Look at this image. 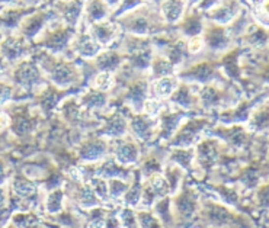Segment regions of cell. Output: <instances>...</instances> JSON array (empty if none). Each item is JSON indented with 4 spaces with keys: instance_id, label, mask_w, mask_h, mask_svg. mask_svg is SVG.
Listing matches in <instances>:
<instances>
[{
    "instance_id": "obj_20",
    "label": "cell",
    "mask_w": 269,
    "mask_h": 228,
    "mask_svg": "<svg viewBox=\"0 0 269 228\" xmlns=\"http://www.w3.org/2000/svg\"><path fill=\"white\" fill-rule=\"evenodd\" d=\"M0 38H1V36H0Z\"/></svg>"
},
{
    "instance_id": "obj_18",
    "label": "cell",
    "mask_w": 269,
    "mask_h": 228,
    "mask_svg": "<svg viewBox=\"0 0 269 228\" xmlns=\"http://www.w3.org/2000/svg\"><path fill=\"white\" fill-rule=\"evenodd\" d=\"M0 1H3V3H10V1H15V0H0Z\"/></svg>"
},
{
    "instance_id": "obj_19",
    "label": "cell",
    "mask_w": 269,
    "mask_h": 228,
    "mask_svg": "<svg viewBox=\"0 0 269 228\" xmlns=\"http://www.w3.org/2000/svg\"><path fill=\"white\" fill-rule=\"evenodd\" d=\"M28 1H31V3H34V1H38V0H28Z\"/></svg>"
},
{
    "instance_id": "obj_10",
    "label": "cell",
    "mask_w": 269,
    "mask_h": 228,
    "mask_svg": "<svg viewBox=\"0 0 269 228\" xmlns=\"http://www.w3.org/2000/svg\"><path fill=\"white\" fill-rule=\"evenodd\" d=\"M118 64V57L115 54H103L101 58H99V65L102 68H111V67H115Z\"/></svg>"
},
{
    "instance_id": "obj_16",
    "label": "cell",
    "mask_w": 269,
    "mask_h": 228,
    "mask_svg": "<svg viewBox=\"0 0 269 228\" xmlns=\"http://www.w3.org/2000/svg\"><path fill=\"white\" fill-rule=\"evenodd\" d=\"M3 203H4V194H3V191L0 189V206H3Z\"/></svg>"
},
{
    "instance_id": "obj_13",
    "label": "cell",
    "mask_w": 269,
    "mask_h": 228,
    "mask_svg": "<svg viewBox=\"0 0 269 228\" xmlns=\"http://www.w3.org/2000/svg\"><path fill=\"white\" fill-rule=\"evenodd\" d=\"M200 48H201V41H200V38H194V39L191 41L189 50H191L192 53H197Z\"/></svg>"
},
{
    "instance_id": "obj_3",
    "label": "cell",
    "mask_w": 269,
    "mask_h": 228,
    "mask_svg": "<svg viewBox=\"0 0 269 228\" xmlns=\"http://www.w3.org/2000/svg\"><path fill=\"white\" fill-rule=\"evenodd\" d=\"M182 7H183V3L180 0H168L163 4V12L168 18V21L170 22L176 21L182 13Z\"/></svg>"
},
{
    "instance_id": "obj_14",
    "label": "cell",
    "mask_w": 269,
    "mask_h": 228,
    "mask_svg": "<svg viewBox=\"0 0 269 228\" xmlns=\"http://www.w3.org/2000/svg\"><path fill=\"white\" fill-rule=\"evenodd\" d=\"M6 125H7V116L0 115V130H1V128H4Z\"/></svg>"
},
{
    "instance_id": "obj_12",
    "label": "cell",
    "mask_w": 269,
    "mask_h": 228,
    "mask_svg": "<svg viewBox=\"0 0 269 228\" xmlns=\"http://www.w3.org/2000/svg\"><path fill=\"white\" fill-rule=\"evenodd\" d=\"M9 96H10V89L3 86V85H0V105L3 102H6L9 99Z\"/></svg>"
},
{
    "instance_id": "obj_2",
    "label": "cell",
    "mask_w": 269,
    "mask_h": 228,
    "mask_svg": "<svg viewBox=\"0 0 269 228\" xmlns=\"http://www.w3.org/2000/svg\"><path fill=\"white\" fill-rule=\"evenodd\" d=\"M16 79H18L22 85H25V86L34 83L35 80L38 79L36 68H35L32 64H28V63H27V64H22L19 67V70L16 71Z\"/></svg>"
},
{
    "instance_id": "obj_11",
    "label": "cell",
    "mask_w": 269,
    "mask_h": 228,
    "mask_svg": "<svg viewBox=\"0 0 269 228\" xmlns=\"http://www.w3.org/2000/svg\"><path fill=\"white\" fill-rule=\"evenodd\" d=\"M200 31V22L197 19H189L185 25V32L186 33H197Z\"/></svg>"
},
{
    "instance_id": "obj_7",
    "label": "cell",
    "mask_w": 269,
    "mask_h": 228,
    "mask_svg": "<svg viewBox=\"0 0 269 228\" xmlns=\"http://www.w3.org/2000/svg\"><path fill=\"white\" fill-rule=\"evenodd\" d=\"M41 25H42V18L34 16V18L27 21V24L24 25V31L27 35H35L38 32V29L41 28Z\"/></svg>"
},
{
    "instance_id": "obj_8",
    "label": "cell",
    "mask_w": 269,
    "mask_h": 228,
    "mask_svg": "<svg viewBox=\"0 0 269 228\" xmlns=\"http://www.w3.org/2000/svg\"><path fill=\"white\" fill-rule=\"evenodd\" d=\"M19 18H21V13H19V12L10 10V12L4 13V15L0 18V21H1V24L6 25V27H15V25L18 24Z\"/></svg>"
},
{
    "instance_id": "obj_17",
    "label": "cell",
    "mask_w": 269,
    "mask_h": 228,
    "mask_svg": "<svg viewBox=\"0 0 269 228\" xmlns=\"http://www.w3.org/2000/svg\"><path fill=\"white\" fill-rule=\"evenodd\" d=\"M106 1H108V3H111V4H114V3H117L118 0H106Z\"/></svg>"
},
{
    "instance_id": "obj_15",
    "label": "cell",
    "mask_w": 269,
    "mask_h": 228,
    "mask_svg": "<svg viewBox=\"0 0 269 228\" xmlns=\"http://www.w3.org/2000/svg\"><path fill=\"white\" fill-rule=\"evenodd\" d=\"M4 70H6V64H4V61H3V58H1V56H0V74H1Z\"/></svg>"
},
{
    "instance_id": "obj_1",
    "label": "cell",
    "mask_w": 269,
    "mask_h": 228,
    "mask_svg": "<svg viewBox=\"0 0 269 228\" xmlns=\"http://www.w3.org/2000/svg\"><path fill=\"white\" fill-rule=\"evenodd\" d=\"M1 53L9 60H15L25 53V42L22 39H18V38H10V39L3 42Z\"/></svg>"
},
{
    "instance_id": "obj_4",
    "label": "cell",
    "mask_w": 269,
    "mask_h": 228,
    "mask_svg": "<svg viewBox=\"0 0 269 228\" xmlns=\"http://www.w3.org/2000/svg\"><path fill=\"white\" fill-rule=\"evenodd\" d=\"M93 35L101 42H109L115 35V29L108 24H101L93 27Z\"/></svg>"
},
{
    "instance_id": "obj_9",
    "label": "cell",
    "mask_w": 269,
    "mask_h": 228,
    "mask_svg": "<svg viewBox=\"0 0 269 228\" xmlns=\"http://www.w3.org/2000/svg\"><path fill=\"white\" fill-rule=\"evenodd\" d=\"M173 85H175L173 80H170V79H163V80H160V82L157 83L156 90H157L159 95H169V93L175 89Z\"/></svg>"
},
{
    "instance_id": "obj_5",
    "label": "cell",
    "mask_w": 269,
    "mask_h": 228,
    "mask_svg": "<svg viewBox=\"0 0 269 228\" xmlns=\"http://www.w3.org/2000/svg\"><path fill=\"white\" fill-rule=\"evenodd\" d=\"M79 51H80V54H83L86 57H92L98 53V44L95 42L93 38L83 36L80 44H79Z\"/></svg>"
},
{
    "instance_id": "obj_6",
    "label": "cell",
    "mask_w": 269,
    "mask_h": 228,
    "mask_svg": "<svg viewBox=\"0 0 269 228\" xmlns=\"http://www.w3.org/2000/svg\"><path fill=\"white\" fill-rule=\"evenodd\" d=\"M105 13H106V9H105V6L102 4L101 1L95 0V1L90 3V6H89V16H90L93 21H99V19H102V18L105 16Z\"/></svg>"
}]
</instances>
